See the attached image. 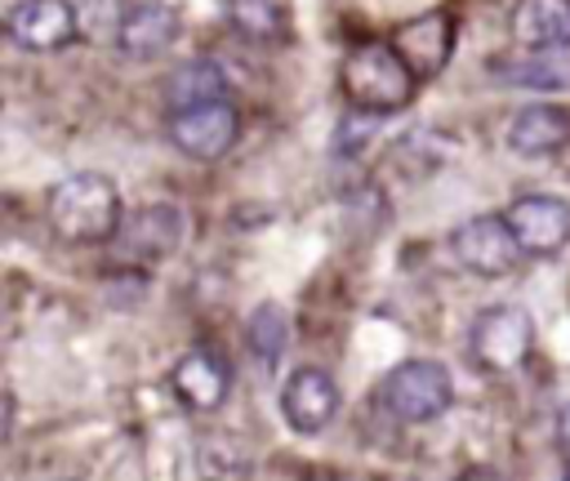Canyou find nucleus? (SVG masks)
Wrapping results in <instances>:
<instances>
[{"instance_id":"nucleus-1","label":"nucleus","mask_w":570,"mask_h":481,"mask_svg":"<svg viewBox=\"0 0 570 481\" xmlns=\"http://www.w3.org/2000/svg\"><path fill=\"white\" fill-rule=\"evenodd\" d=\"M45 218L71 245H102V240H116L125 209H120V192H116L111 178L71 174V178H58L49 187Z\"/></svg>"},{"instance_id":"nucleus-2","label":"nucleus","mask_w":570,"mask_h":481,"mask_svg":"<svg viewBox=\"0 0 570 481\" xmlns=\"http://www.w3.org/2000/svg\"><path fill=\"white\" fill-rule=\"evenodd\" d=\"M338 89L343 98L365 111V116H387V111H401L414 89H419V76L410 71V62L396 53L392 40H365L356 45L343 67H338Z\"/></svg>"},{"instance_id":"nucleus-3","label":"nucleus","mask_w":570,"mask_h":481,"mask_svg":"<svg viewBox=\"0 0 570 481\" xmlns=\"http://www.w3.org/2000/svg\"><path fill=\"white\" fill-rule=\"evenodd\" d=\"M379 401L387 414H396L401 423H432L450 410L454 401V383H450V370L441 361H428V356H414V361H401L383 374L379 383Z\"/></svg>"},{"instance_id":"nucleus-4","label":"nucleus","mask_w":570,"mask_h":481,"mask_svg":"<svg viewBox=\"0 0 570 481\" xmlns=\"http://www.w3.org/2000/svg\"><path fill=\"white\" fill-rule=\"evenodd\" d=\"M468 347H472L476 365L508 374V370L525 365V356L534 347V321L517 303H494V307L476 312V321L468 330Z\"/></svg>"},{"instance_id":"nucleus-5","label":"nucleus","mask_w":570,"mask_h":481,"mask_svg":"<svg viewBox=\"0 0 570 481\" xmlns=\"http://www.w3.org/2000/svg\"><path fill=\"white\" fill-rule=\"evenodd\" d=\"M450 249H454V258H459L472 276H485V281L508 276V272L525 258V249H521V240L512 236V227H508L503 214H476V218L459 223V227L450 232Z\"/></svg>"},{"instance_id":"nucleus-6","label":"nucleus","mask_w":570,"mask_h":481,"mask_svg":"<svg viewBox=\"0 0 570 481\" xmlns=\"http://www.w3.org/2000/svg\"><path fill=\"white\" fill-rule=\"evenodd\" d=\"M4 36L18 49L53 53L80 36V9L71 0H18L4 13Z\"/></svg>"},{"instance_id":"nucleus-7","label":"nucleus","mask_w":570,"mask_h":481,"mask_svg":"<svg viewBox=\"0 0 570 481\" xmlns=\"http://www.w3.org/2000/svg\"><path fill=\"white\" fill-rule=\"evenodd\" d=\"M169 138H174L178 151H187L196 160H218L240 138V111L227 98L223 102L191 107V111H174L169 116Z\"/></svg>"},{"instance_id":"nucleus-8","label":"nucleus","mask_w":570,"mask_h":481,"mask_svg":"<svg viewBox=\"0 0 570 481\" xmlns=\"http://www.w3.org/2000/svg\"><path fill=\"white\" fill-rule=\"evenodd\" d=\"M503 218H508L512 236L521 240V249L534 258H548L570 240V205L561 196H548V192L517 196Z\"/></svg>"},{"instance_id":"nucleus-9","label":"nucleus","mask_w":570,"mask_h":481,"mask_svg":"<svg viewBox=\"0 0 570 481\" xmlns=\"http://www.w3.org/2000/svg\"><path fill=\"white\" fill-rule=\"evenodd\" d=\"M281 414L303 436L321 432L338 414V383L316 365H298L281 387Z\"/></svg>"},{"instance_id":"nucleus-10","label":"nucleus","mask_w":570,"mask_h":481,"mask_svg":"<svg viewBox=\"0 0 570 481\" xmlns=\"http://www.w3.org/2000/svg\"><path fill=\"white\" fill-rule=\"evenodd\" d=\"M178 31H183V18H178L174 4H165V0H134V4L125 9L116 49H120L125 58L147 62V58L169 53L174 40H178Z\"/></svg>"},{"instance_id":"nucleus-11","label":"nucleus","mask_w":570,"mask_h":481,"mask_svg":"<svg viewBox=\"0 0 570 481\" xmlns=\"http://www.w3.org/2000/svg\"><path fill=\"white\" fill-rule=\"evenodd\" d=\"M178 240H183V214L174 205H165V200L125 214L120 232H116V245L129 258H165V254L178 249Z\"/></svg>"},{"instance_id":"nucleus-12","label":"nucleus","mask_w":570,"mask_h":481,"mask_svg":"<svg viewBox=\"0 0 570 481\" xmlns=\"http://www.w3.org/2000/svg\"><path fill=\"white\" fill-rule=\"evenodd\" d=\"M169 383H174V392H178L183 405H191V410L205 414V410H218V405L227 401L232 370H227V361H223L218 352L191 347V352H183L178 365L169 370Z\"/></svg>"},{"instance_id":"nucleus-13","label":"nucleus","mask_w":570,"mask_h":481,"mask_svg":"<svg viewBox=\"0 0 570 481\" xmlns=\"http://www.w3.org/2000/svg\"><path fill=\"white\" fill-rule=\"evenodd\" d=\"M392 45H396V53L410 62V71L419 80H432L445 67L450 49H454V22L441 9L436 13H423V18L405 22V27H396L392 31Z\"/></svg>"},{"instance_id":"nucleus-14","label":"nucleus","mask_w":570,"mask_h":481,"mask_svg":"<svg viewBox=\"0 0 570 481\" xmlns=\"http://www.w3.org/2000/svg\"><path fill=\"white\" fill-rule=\"evenodd\" d=\"M570 143V111L557 102H530L508 125V147L517 156H548Z\"/></svg>"},{"instance_id":"nucleus-15","label":"nucleus","mask_w":570,"mask_h":481,"mask_svg":"<svg viewBox=\"0 0 570 481\" xmlns=\"http://www.w3.org/2000/svg\"><path fill=\"white\" fill-rule=\"evenodd\" d=\"M508 22L521 49H570V0H517Z\"/></svg>"},{"instance_id":"nucleus-16","label":"nucleus","mask_w":570,"mask_h":481,"mask_svg":"<svg viewBox=\"0 0 570 481\" xmlns=\"http://www.w3.org/2000/svg\"><path fill=\"white\" fill-rule=\"evenodd\" d=\"M227 98V76L218 62L209 58H191L183 62L178 71H169L165 80V102L169 111H191V107H205V102H223Z\"/></svg>"},{"instance_id":"nucleus-17","label":"nucleus","mask_w":570,"mask_h":481,"mask_svg":"<svg viewBox=\"0 0 570 481\" xmlns=\"http://www.w3.org/2000/svg\"><path fill=\"white\" fill-rule=\"evenodd\" d=\"M494 76L525 89H570V53L566 49H525L521 58L494 62Z\"/></svg>"},{"instance_id":"nucleus-18","label":"nucleus","mask_w":570,"mask_h":481,"mask_svg":"<svg viewBox=\"0 0 570 481\" xmlns=\"http://www.w3.org/2000/svg\"><path fill=\"white\" fill-rule=\"evenodd\" d=\"M227 22L245 40H281L285 36V4L281 0H227Z\"/></svg>"},{"instance_id":"nucleus-19","label":"nucleus","mask_w":570,"mask_h":481,"mask_svg":"<svg viewBox=\"0 0 570 481\" xmlns=\"http://www.w3.org/2000/svg\"><path fill=\"white\" fill-rule=\"evenodd\" d=\"M245 338H249V347L258 352V361L272 365V361L285 352V343H289V316H285V307H281V303L254 307L249 321H245Z\"/></svg>"},{"instance_id":"nucleus-20","label":"nucleus","mask_w":570,"mask_h":481,"mask_svg":"<svg viewBox=\"0 0 570 481\" xmlns=\"http://www.w3.org/2000/svg\"><path fill=\"white\" fill-rule=\"evenodd\" d=\"M76 9H80V31L89 27L94 36H111V40H116L129 4H125V0H80Z\"/></svg>"},{"instance_id":"nucleus-21","label":"nucleus","mask_w":570,"mask_h":481,"mask_svg":"<svg viewBox=\"0 0 570 481\" xmlns=\"http://www.w3.org/2000/svg\"><path fill=\"white\" fill-rule=\"evenodd\" d=\"M557 445H561V450L570 454V405H566V410L557 414Z\"/></svg>"},{"instance_id":"nucleus-22","label":"nucleus","mask_w":570,"mask_h":481,"mask_svg":"<svg viewBox=\"0 0 570 481\" xmlns=\"http://www.w3.org/2000/svg\"><path fill=\"white\" fill-rule=\"evenodd\" d=\"M566 481H570V463H566Z\"/></svg>"}]
</instances>
